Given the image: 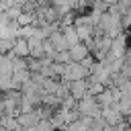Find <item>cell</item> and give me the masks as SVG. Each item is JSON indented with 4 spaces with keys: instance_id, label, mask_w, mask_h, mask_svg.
Instances as JSON below:
<instances>
[{
    "instance_id": "6da1fadb",
    "label": "cell",
    "mask_w": 131,
    "mask_h": 131,
    "mask_svg": "<svg viewBox=\"0 0 131 131\" xmlns=\"http://www.w3.org/2000/svg\"><path fill=\"white\" fill-rule=\"evenodd\" d=\"M76 108H78V113H80L82 117H88V119H98L100 113H102V108L98 106V102H96L94 96H84V98H80L78 104H76Z\"/></svg>"
},
{
    "instance_id": "7a4b0ae2",
    "label": "cell",
    "mask_w": 131,
    "mask_h": 131,
    "mask_svg": "<svg viewBox=\"0 0 131 131\" xmlns=\"http://www.w3.org/2000/svg\"><path fill=\"white\" fill-rule=\"evenodd\" d=\"M68 53H70V61H72V63H80V61H84V59L90 55V49L80 41L78 45H72V47L68 49Z\"/></svg>"
},
{
    "instance_id": "3957f363",
    "label": "cell",
    "mask_w": 131,
    "mask_h": 131,
    "mask_svg": "<svg viewBox=\"0 0 131 131\" xmlns=\"http://www.w3.org/2000/svg\"><path fill=\"white\" fill-rule=\"evenodd\" d=\"M12 49H14V53L18 57H27L29 55V41L27 39H16V43L12 45Z\"/></svg>"
}]
</instances>
